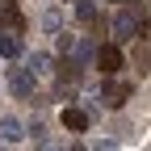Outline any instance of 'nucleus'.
Segmentation results:
<instances>
[{"mask_svg": "<svg viewBox=\"0 0 151 151\" xmlns=\"http://www.w3.org/2000/svg\"><path fill=\"white\" fill-rule=\"evenodd\" d=\"M34 84H38V76L29 67H13L9 71V92L13 97H34Z\"/></svg>", "mask_w": 151, "mask_h": 151, "instance_id": "nucleus-1", "label": "nucleus"}, {"mask_svg": "<svg viewBox=\"0 0 151 151\" xmlns=\"http://www.w3.org/2000/svg\"><path fill=\"white\" fill-rule=\"evenodd\" d=\"M139 21H143V17H139L134 9H122L118 17H113V38H118V42H130L134 29H139Z\"/></svg>", "mask_w": 151, "mask_h": 151, "instance_id": "nucleus-2", "label": "nucleus"}, {"mask_svg": "<svg viewBox=\"0 0 151 151\" xmlns=\"http://www.w3.org/2000/svg\"><path fill=\"white\" fill-rule=\"evenodd\" d=\"M97 67H101L105 76H118V71H122V50L113 46V42L101 46V50H97Z\"/></svg>", "mask_w": 151, "mask_h": 151, "instance_id": "nucleus-3", "label": "nucleus"}, {"mask_svg": "<svg viewBox=\"0 0 151 151\" xmlns=\"http://www.w3.org/2000/svg\"><path fill=\"white\" fill-rule=\"evenodd\" d=\"M0 29H13V34H21V29H25V17L17 13L13 0H0Z\"/></svg>", "mask_w": 151, "mask_h": 151, "instance_id": "nucleus-4", "label": "nucleus"}, {"mask_svg": "<svg viewBox=\"0 0 151 151\" xmlns=\"http://www.w3.org/2000/svg\"><path fill=\"white\" fill-rule=\"evenodd\" d=\"M21 139H25V126H21V118L4 113V118H0V143H21Z\"/></svg>", "mask_w": 151, "mask_h": 151, "instance_id": "nucleus-5", "label": "nucleus"}, {"mask_svg": "<svg viewBox=\"0 0 151 151\" xmlns=\"http://www.w3.org/2000/svg\"><path fill=\"white\" fill-rule=\"evenodd\" d=\"M88 122H92V109H63V130H88Z\"/></svg>", "mask_w": 151, "mask_h": 151, "instance_id": "nucleus-6", "label": "nucleus"}, {"mask_svg": "<svg viewBox=\"0 0 151 151\" xmlns=\"http://www.w3.org/2000/svg\"><path fill=\"white\" fill-rule=\"evenodd\" d=\"M21 38H17L13 29H0V59H21Z\"/></svg>", "mask_w": 151, "mask_h": 151, "instance_id": "nucleus-7", "label": "nucleus"}, {"mask_svg": "<svg viewBox=\"0 0 151 151\" xmlns=\"http://www.w3.org/2000/svg\"><path fill=\"white\" fill-rule=\"evenodd\" d=\"M101 97H105L109 105H122V101L130 97V84H101Z\"/></svg>", "mask_w": 151, "mask_h": 151, "instance_id": "nucleus-8", "label": "nucleus"}, {"mask_svg": "<svg viewBox=\"0 0 151 151\" xmlns=\"http://www.w3.org/2000/svg\"><path fill=\"white\" fill-rule=\"evenodd\" d=\"M29 71H34V76H46V71H50V55H46V50H34V55H29Z\"/></svg>", "mask_w": 151, "mask_h": 151, "instance_id": "nucleus-9", "label": "nucleus"}, {"mask_svg": "<svg viewBox=\"0 0 151 151\" xmlns=\"http://www.w3.org/2000/svg\"><path fill=\"white\" fill-rule=\"evenodd\" d=\"M76 17H80L84 25H92L97 21V4H92V0H76Z\"/></svg>", "mask_w": 151, "mask_h": 151, "instance_id": "nucleus-10", "label": "nucleus"}, {"mask_svg": "<svg viewBox=\"0 0 151 151\" xmlns=\"http://www.w3.org/2000/svg\"><path fill=\"white\" fill-rule=\"evenodd\" d=\"M59 25H63V17H59V9H50V13H42V29H50V34H59Z\"/></svg>", "mask_w": 151, "mask_h": 151, "instance_id": "nucleus-11", "label": "nucleus"}, {"mask_svg": "<svg viewBox=\"0 0 151 151\" xmlns=\"http://www.w3.org/2000/svg\"><path fill=\"white\" fill-rule=\"evenodd\" d=\"M76 46H80V42H76V34H59V50H63V55H71Z\"/></svg>", "mask_w": 151, "mask_h": 151, "instance_id": "nucleus-12", "label": "nucleus"}, {"mask_svg": "<svg viewBox=\"0 0 151 151\" xmlns=\"http://www.w3.org/2000/svg\"><path fill=\"white\" fill-rule=\"evenodd\" d=\"M92 151H118V143H97Z\"/></svg>", "mask_w": 151, "mask_h": 151, "instance_id": "nucleus-13", "label": "nucleus"}, {"mask_svg": "<svg viewBox=\"0 0 151 151\" xmlns=\"http://www.w3.org/2000/svg\"><path fill=\"white\" fill-rule=\"evenodd\" d=\"M71 151H84V147H80V143H76V147H71Z\"/></svg>", "mask_w": 151, "mask_h": 151, "instance_id": "nucleus-14", "label": "nucleus"}, {"mask_svg": "<svg viewBox=\"0 0 151 151\" xmlns=\"http://www.w3.org/2000/svg\"><path fill=\"white\" fill-rule=\"evenodd\" d=\"M122 4H126V0H122Z\"/></svg>", "mask_w": 151, "mask_h": 151, "instance_id": "nucleus-15", "label": "nucleus"}]
</instances>
